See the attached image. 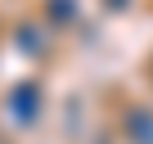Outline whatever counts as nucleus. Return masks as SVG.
<instances>
[{"mask_svg":"<svg viewBox=\"0 0 153 144\" xmlns=\"http://www.w3.org/2000/svg\"><path fill=\"white\" fill-rule=\"evenodd\" d=\"M9 104H14V117H18V122H32V117H36V108H41V90H36L32 81H23V86L14 90V99H9Z\"/></svg>","mask_w":153,"mask_h":144,"instance_id":"1","label":"nucleus"},{"mask_svg":"<svg viewBox=\"0 0 153 144\" xmlns=\"http://www.w3.org/2000/svg\"><path fill=\"white\" fill-rule=\"evenodd\" d=\"M126 135L135 144H153V113L149 108H131L126 113Z\"/></svg>","mask_w":153,"mask_h":144,"instance_id":"2","label":"nucleus"},{"mask_svg":"<svg viewBox=\"0 0 153 144\" xmlns=\"http://www.w3.org/2000/svg\"><path fill=\"white\" fill-rule=\"evenodd\" d=\"M50 14H54V23H72L76 18V5H72V0H50Z\"/></svg>","mask_w":153,"mask_h":144,"instance_id":"3","label":"nucleus"}]
</instances>
